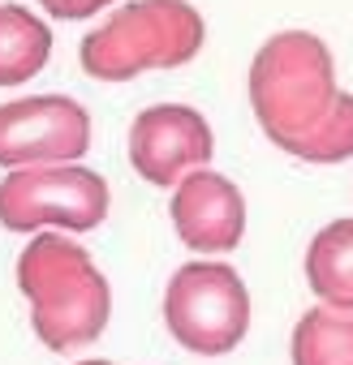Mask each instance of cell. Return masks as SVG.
<instances>
[{
	"mask_svg": "<svg viewBox=\"0 0 353 365\" xmlns=\"http://www.w3.org/2000/svg\"><path fill=\"white\" fill-rule=\"evenodd\" d=\"M172 228L190 254H233L246 237V198L229 176L194 168L172 185Z\"/></svg>",
	"mask_w": 353,
	"mask_h": 365,
	"instance_id": "obj_7",
	"label": "cell"
},
{
	"mask_svg": "<svg viewBox=\"0 0 353 365\" xmlns=\"http://www.w3.org/2000/svg\"><path fill=\"white\" fill-rule=\"evenodd\" d=\"M39 5H44L52 18H61V22H82V18H91V14H99V9H108V5H116V0H39Z\"/></svg>",
	"mask_w": 353,
	"mask_h": 365,
	"instance_id": "obj_14",
	"label": "cell"
},
{
	"mask_svg": "<svg viewBox=\"0 0 353 365\" xmlns=\"http://www.w3.org/2000/svg\"><path fill=\"white\" fill-rule=\"evenodd\" d=\"M207 43V22L190 0H129L82 43L78 65L95 82H129L146 69H182Z\"/></svg>",
	"mask_w": 353,
	"mask_h": 365,
	"instance_id": "obj_1",
	"label": "cell"
},
{
	"mask_svg": "<svg viewBox=\"0 0 353 365\" xmlns=\"http://www.w3.org/2000/svg\"><path fill=\"white\" fill-rule=\"evenodd\" d=\"M91 112L69 95H26L0 103V168L78 163L91 150Z\"/></svg>",
	"mask_w": 353,
	"mask_h": 365,
	"instance_id": "obj_5",
	"label": "cell"
},
{
	"mask_svg": "<svg viewBox=\"0 0 353 365\" xmlns=\"http://www.w3.org/2000/svg\"><path fill=\"white\" fill-rule=\"evenodd\" d=\"M164 327L194 356H224L250 331L246 279L216 258L186 262L164 288Z\"/></svg>",
	"mask_w": 353,
	"mask_h": 365,
	"instance_id": "obj_3",
	"label": "cell"
},
{
	"mask_svg": "<svg viewBox=\"0 0 353 365\" xmlns=\"http://www.w3.org/2000/svg\"><path fill=\"white\" fill-rule=\"evenodd\" d=\"M306 284L323 305L353 309V220H332L306 250Z\"/></svg>",
	"mask_w": 353,
	"mask_h": 365,
	"instance_id": "obj_11",
	"label": "cell"
},
{
	"mask_svg": "<svg viewBox=\"0 0 353 365\" xmlns=\"http://www.w3.org/2000/svg\"><path fill=\"white\" fill-rule=\"evenodd\" d=\"M108 318H112V288L99 275V267H91L82 279L61 288L52 301L31 305V327H35L39 344L52 352H78V348L95 344L104 335Z\"/></svg>",
	"mask_w": 353,
	"mask_h": 365,
	"instance_id": "obj_8",
	"label": "cell"
},
{
	"mask_svg": "<svg viewBox=\"0 0 353 365\" xmlns=\"http://www.w3.org/2000/svg\"><path fill=\"white\" fill-rule=\"evenodd\" d=\"M293 365H353V309L314 305L297 318L289 339Z\"/></svg>",
	"mask_w": 353,
	"mask_h": 365,
	"instance_id": "obj_12",
	"label": "cell"
},
{
	"mask_svg": "<svg viewBox=\"0 0 353 365\" xmlns=\"http://www.w3.org/2000/svg\"><path fill=\"white\" fill-rule=\"evenodd\" d=\"M250 108L259 129L284 146L310 133L336 103V61L332 48L310 31H280L272 35L250 61Z\"/></svg>",
	"mask_w": 353,
	"mask_h": 365,
	"instance_id": "obj_2",
	"label": "cell"
},
{
	"mask_svg": "<svg viewBox=\"0 0 353 365\" xmlns=\"http://www.w3.org/2000/svg\"><path fill=\"white\" fill-rule=\"evenodd\" d=\"M280 150H289L293 159H306V163H344L353 155V95L340 91L332 112L302 138L284 142Z\"/></svg>",
	"mask_w": 353,
	"mask_h": 365,
	"instance_id": "obj_13",
	"label": "cell"
},
{
	"mask_svg": "<svg viewBox=\"0 0 353 365\" xmlns=\"http://www.w3.org/2000/svg\"><path fill=\"white\" fill-rule=\"evenodd\" d=\"M212 155H216V133L207 116L190 103L142 108L129 125V163L155 190H168L194 168H207Z\"/></svg>",
	"mask_w": 353,
	"mask_h": 365,
	"instance_id": "obj_6",
	"label": "cell"
},
{
	"mask_svg": "<svg viewBox=\"0 0 353 365\" xmlns=\"http://www.w3.org/2000/svg\"><path fill=\"white\" fill-rule=\"evenodd\" d=\"M78 365H112V361H78Z\"/></svg>",
	"mask_w": 353,
	"mask_h": 365,
	"instance_id": "obj_15",
	"label": "cell"
},
{
	"mask_svg": "<svg viewBox=\"0 0 353 365\" xmlns=\"http://www.w3.org/2000/svg\"><path fill=\"white\" fill-rule=\"evenodd\" d=\"M108 180L82 163L9 168L0 180V224L9 232H91L108 220Z\"/></svg>",
	"mask_w": 353,
	"mask_h": 365,
	"instance_id": "obj_4",
	"label": "cell"
},
{
	"mask_svg": "<svg viewBox=\"0 0 353 365\" xmlns=\"http://www.w3.org/2000/svg\"><path fill=\"white\" fill-rule=\"evenodd\" d=\"M91 254L61 237V232H39L22 254H18V292L31 305H44L48 297H56L61 288H69L74 279H82L91 271Z\"/></svg>",
	"mask_w": 353,
	"mask_h": 365,
	"instance_id": "obj_9",
	"label": "cell"
},
{
	"mask_svg": "<svg viewBox=\"0 0 353 365\" xmlns=\"http://www.w3.org/2000/svg\"><path fill=\"white\" fill-rule=\"evenodd\" d=\"M52 61V26L18 0L0 5V86H18Z\"/></svg>",
	"mask_w": 353,
	"mask_h": 365,
	"instance_id": "obj_10",
	"label": "cell"
}]
</instances>
